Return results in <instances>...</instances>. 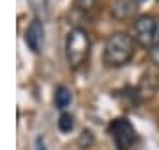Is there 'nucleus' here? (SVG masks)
I'll return each instance as SVG.
<instances>
[{"label":"nucleus","instance_id":"f257e3e1","mask_svg":"<svg viewBox=\"0 0 159 150\" xmlns=\"http://www.w3.org/2000/svg\"><path fill=\"white\" fill-rule=\"evenodd\" d=\"M134 39L125 32H115L106 39L102 50V60L108 67H124L134 57Z\"/></svg>","mask_w":159,"mask_h":150},{"label":"nucleus","instance_id":"f03ea898","mask_svg":"<svg viewBox=\"0 0 159 150\" xmlns=\"http://www.w3.org/2000/svg\"><path fill=\"white\" fill-rule=\"evenodd\" d=\"M90 37L83 29H71L66 37V60L71 69H80L90 55Z\"/></svg>","mask_w":159,"mask_h":150},{"label":"nucleus","instance_id":"7ed1b4c3","mask_svg":"<svg viewBox=\"0 0 159 150\" xmlns=\"http://www.w3.org/2000/svg\"><path fill=\"white\" fill-rule=\"evenodd\" d=\"M108 131L113 138L117 150H140V136H138L134 126L127 118H115L110 122Z\"/></svg>","mask_w":159,"mask_h":150},{"label":"nucleus","instance_id":"20e7f679","mask_svg":"<svg viewBox=\"0 0 159 150\" xmlns=\"http://www.w3.org/2000/svg\"><path fill=\"white\" fill-rule=\"evenodd\" d=\"M134 37L136 42L143 48L152 50L159 44V16L152 14H142L134 20Z\"/></svg>","mask_w":159,"mask_h":150},{"label":"nucleus","instance_id":"39448f33","mask_svg":"<svg viewBox=\"0 0 159 150\" xmlns=\"http://www.w3.org/2000/svg\"><path fill=\"white\" fill-rule=\"evenodd\" d=\"M25 42H27V46H29L34 53L41 51L43 42H44V27L41 23V20L34 18V20L30 21L29 29L25 32Z\"/></svg>","mask_w":159,"mask_h":150},{"label":"nucleus","instance_id":"423d86ee","mask_svg":"<svg viewBox=\"0 0 159 150\" xmlns=\"http://www.w3.org/2000/svg\"><path fill=\"white\" fill-rule=\"evenodd\" d=\"M110 12L115 20L124 21V20L133 18L136 14V2H133V0H115L110 7Z\"/></svg>","mask_w":159,"mask_h":150},{"label":"nucleus","instance_id":"0eeeda50","mask_svg":"<svg viewBox=\"0 0 159 150\" xmlns=\"http://www.w3.org/2000/svg\"><path fill=\"white\" fill-rule=\"evenodd\" d=\"M157 76H154L152 73H147V74L142 78L140 81V87H138V97L142 99H148L152 97L154 94L157 92Z\"/></svg>","mask_w":159,"mask_h":150},{"label":"nucleus","instance_id":"6e6552de","mask_svg":"<svg viewBox=\"0 0 159 150\" xmlns=\"http://www.w3.org/2000/svg\"><path fill=\"white\" fill-rule=\"evenodd\" d=\"M53 101H55V106L58 110H66L71 101H73V95H71V90H69L66 85H58L55 88V95H53Z\"/></svg>","mask_w":159,"mask_h":150},{"label":"nucleus","instance_id":"1a4fd4ad","mask_svg":"<svg viewBox=\"0 0 159 150\" xmlns=\"http://www.w3.org/2000/svg\"><path fill=\"white\" fill-rule=\"evenodd\" d=\"M57 126H58V129H60L62 133H71V131L74 129V117L71 115V113H66V111H64L62 115L58 117Z\"/></svg>","mask_w":159,"mask_h":150},{"label":"nucleus","instance_id":"9d476101","mask_svg":"<svg viewBox=\"0 0 159 150\" xmlns=\"http://www.w3.org/2000/svg\"><path fill=\"white\" fill-rule=\"evenodd\" d=\"M92 143H94V134L89 131V129H85V131H81V134L78 136V145L81 150H87L90 148Z\"/></svg>","mask_w":159,"mask_h":150},{"label":"nucleus","instance_id":"9b49d317","mask_svg":"<svg viewBox=\"0 0 159 150\" xmlns=\"http://www.w3.org/2000/svg\"><path fill=\"white\" fill-rule=\"evenodd\" d=\"M96 2L97 0H74V7L80 11H90L96 6Z\"/></svg>","mask_w":159,"mask_h":150},{"label":"nucleus","instance_id":"f8f14e48","mask_svg":"<svg viewBox=\"0 0 159 150\" xmlns=\"http://www.w3.org/2000/svg\"><path fill=\"white\" fill-rule=\"evenodd\" d=\"M148 55H150V60L156 67H159V44L157 46H154L152 50H148Z\"/></svg>","mask_w":159,"mask_h":150},{"label":"nucleus","instance_id":"ddd939ff","mask_svg":"<svg viewBox=\"0 0 159 150\" xmlns=\"http://www.w3.org/2000/svg\"><path fill=\"white\" fill-rule=\"evenodd\" d=\"M35 150H46V145H44V139L41 138H37L35 139Z\"/></svg>","mask_w":159,"mask_h":150},{"label":"nucleus","instance_id":"4468645a","mask_svg":"<svg viewBox=\"0 0 159 150\" xmlns=\"http://www.w3.org/2000/svg\"><path fill=\"white\" fill-rule=\"evenodd\" d=\"M138 2H145V0H138Z\"/></svg>","mask_w":159,"mask_h":150},{"label":"nucleus","instance_id":"2eb2a0df","mask_svg":"<svg viewBox=\"0 0 159 150\" xmlns=\"http://www.w3.org/2000/svg\"><path fill=\"white\" fill-rule=\"evenodd\" d=\"M157 2H159V0H157Z\"/></svg>","mask_w":159,"mask_h":150}]
</instances>
